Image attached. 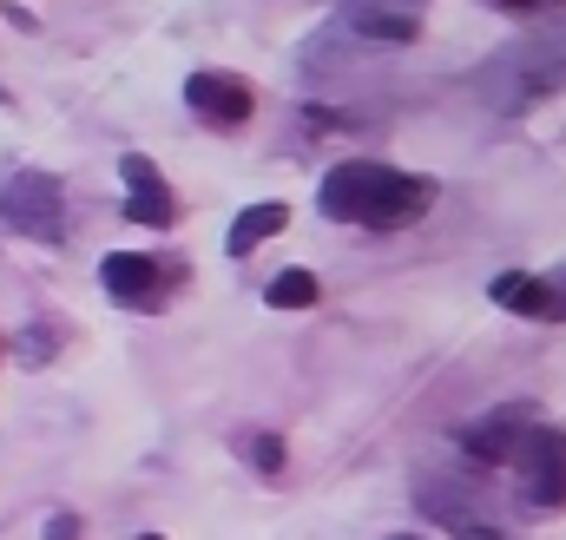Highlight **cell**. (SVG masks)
I'll list each match as a JSON object with an SVG mask.
<instances>
[{
    "instance_id": "cell-16",
    "label": "cell",
    "mask_w": 566,
    "mask_h": 540,
    "mask_svg": "<svg viewBox=\"0 0 566 540\" xmlns=\"http://www.w3.org/2000/svg\"><path fill=\"white\" fill-rule=\"evenodd\" d=\"M494 7H507V13H534V7H560V0H494Z\"/></svg>"
},
{
    "instance_id": "cell-12",
    "label": "cell",
    "mask_w": 566,
    "mask_h": 540,
    "mask_svg": "<svg viewBox=\"0 0 566 540\" xmlns=\"http://www.w3.org/2000/svg\"><path fill=\"white\" fill-rule=\"evenodd\" d=\"M251 455H258V468H264L271 481L283 475V442H277V435H258V448H251Z\"/></svg>"
},
{
    "instance_id": "cell-19",
    "label": "cell",
    "mask_w": 566,
    "mask_h": 540,
    "mask_svg": "<svg viewBox=\"0 0 566 540\" xmlns=\"http://www.w3.org/2000/svg\"><path fill=\"white\" fill-rule=\"evenodd\" d=\"M402 540H416V534H402Z\"/></svg>"
},
{
    "instance_id": "cell-11",
    "label": "cell",
    "mask_w": 566,
    "mask_h": 540,
    "mask_svg": "<svg viewBox=\"0 0 566 540\" xmlns=\"http://www.w3.org/2000/svg\"><path fill=\"white\" fill-rule=\"evenodd\" d=\"M277 310H310L316 303V277L310 270H283V277H271V290H264Z\"/></svg>"
},
{
    "instance_id": "cell-5",
    "label": "cell",
    "mask_w": 566,
    "mask_h": 540,
    "mask_svg": "<svg viewBox=\"0 0 566 540\" xmlns=\"http://www.w3.org/2000/svg\"><path fill=\"white\" fill-rule=\"evenodd\" d=\"M185 106H191L205 126H244V120L258 113V93H251V80H238V73H191V80H185Z\"/></svg>"
},
{
    "instance_id": "cell-6",
    "label": "cell",
    "mask_w": 566,
    "mask_h": 540,
    "mask_svg": "<svg viewBox=\"0 0 566 540\" xmlns=\"http://www.w3.org/2000/svg\"><path fill=\"white\" fill-rule=\"evenodd\" d=\"M343 27L376 46H409L422 33V0H343Z\"/></svg>"
},
{
    "instance_id": "cell-14",
    "label": "cell",
    "mask_w": 566,
    "mask_h": 540,
    "mask_svg": "<svg viewBox=\"0 0 566 540\" xmlns=\"http://www.w3.org/2000/svg\"><path fill=\"white\" fill-rule=\"evenodd\" d=\"M53 343H60V336H53V330L40 323V330L27 336V350H20V356H27V363H46V356H53Z\"/></svg>"
},
{
    "instance_id": "cell-3",
    "label": "cell",
    "mask_w": 566,
    "mask_h": 540,
    "mask_svg": "<svg viewBox=\"0 0 566 540\" xmlns=\"http://www.w3.org/2000/svg\"><path fill=\"white\" fill-rule=\"evenodd\" d=\"M0 225L20 231V238H33V245H60L66 238V191H60V178L13 172L0 185Z\"/></svg>"
},
{
    "instance_id": "cell-18",
    "label": "cell",
    "mask_w": 566,
    "mask_h": 540,
    "mask_svg": "<svg viewBox=\"0 0 566 540\" xmlns=\"http://www.w3.org/2000/svg\"><path fill=\"white\" fill-rule=\"evenodd\" d=\"M139 540H158V534H139Z\"/></svg>"
},
{
    "instance_id": "cell-17",
    "label": "cell",
    "mask_w": 566,
    "mask_h": 540,
    "mask_svg": "<svg viewBox=\"0 0 566 540\" xmlns=\"http://www.w3.org/2000/svg\"><path fill=\"white\" fill-rule=\"evenodd\" d=\"M0 106H7V86H0Z\"/></svg>"
},
{
    "instance_id": "cell-15",
    "label": "cell",
    "mask_w": 566,
    "mask_h": 540,
    "mask_svg": "<svg viewBox=\"0 0 566 540\" xmlns=\"http://www.w3.org/2000/svg\"><path fill=\"white\" fill-rule=\"evenodd\" d=\"M46 540H80V521H73V515H53V521H46Z\"/></svg>"
},
{
    "instance_id": "cell-13",
    "label": "cell",
    "mask_w": 566,
    "mask_h": 540,
    "mask_svg": "<svg viewBox=\"0 0 566 540\" xmlns=\"http://www.w3.org/2000/svg\"><path fill=\"white\" fill-rule=\"evenodd\" d=\"M541 290H547V303H554V323H566V264L547 270V277H541Z\"/></svg>"
},
{
    "instance_id": "cell-7",
    "label": "cell",
    "mask_w": 566,
    "mask_h": 540,
    "mask_svg": "<svg viewBox=\"0 0 566 540\" xmlns=\"http://www.w3.org/2000/svg\"><path fill=\"white\" fill-rule=\"evenodd\" d=\"M119 172H126V218H139V225H151V231H165V225H171V191H165L158 165H151L145 152H126Z\"/></svg>"
},
{
    "instance_id": "cell-1",
    "label": "cell",
    "mask_w": 566,
    "mask_h": 540,
    "mask_svg": "<svg viewBox=\"0 0 566 540\" xmlns=\"http://www.w3.org/2000/svg\"><path fill=\"white\" fill-rule=\"evenodd\" d=\"M468 86H474V100L488 113H507V120L514 113H534L554 93H566V20L547 27V33H527V40L501 46L488 66L468 73Z\"/></svg>"
},
{
    "instance_id": "cell-2",
    "label": "cell",
    "mask_w": 566,
    "mask_h": 540,
    "mask_svg": "<svg viewBox=\"0 0 566 540\" xmlns=\"http://www.w3.org/2000/svg\"><path fill=\"white\" fill-rule=\"evenodd\" d=\"M323 211L343 218V225H369V231H409L428 211V185L409 172H389V165H369V158H349L336 172H323L316 185Z\"/></svg>"
},
{
    "instance_id": "cell-4",
    "label": "cell",
    "mask_w": 566,
    "mask_h": 540,
    "mask_svg": "<svg viewBox=\"0 0 566 540\" xmlns=\"http://www.w3.org/2000/svg\"><path fill=\"white\" fill-rule=\"evenodd\" d=\"M507 468L521 475L527 508H560V501H566V435H560V428L534 422V428L521 435V448H514V461H507Z\"/></svg>"
},
{
    "instance_id": "cell-10",
    "label": "cell",
    "mask_w": 566,
    "mask_h": 540,
    "mask_svg": "<svg viewBox=\"0 0 566 540\" xmlns=\"http://www.w3.org/2000/svg\"><path fill=\"white\" fill-rule=\"evenodd\" d=\"M283 218H290V211H283L277 198H264V205H251V211H238V225H231V238H224V251H231V258H251V251H258V245H264L271 231H283Z\"/></svg>"
},
{
    "instance_id": "cell-8",
    "label": "cell",
    "mask_w": 566,
    "mask_h": 540,
    "mask_svg": "<svg viewBox=\"0 0 566 540\" xmlns=\"http://www.w3.org/2000/svg\"><path fill=\"white\" fill-rule=\"evenodd\" d=\"M527 428H534V422H527V408H501V415H481V422L468 428V455H474V461H494V468H507Z\"/></svg>"
},
{
    "instance_id": "cell-9",
    "label": "cell",
    "mask_w": 566,
    "mask_h": 540,
    "mask_svg": "<svg viewBox=\"0 0 566 540\" xmlns=\"http://www.w3.org/2000/svg\"><path fill=\"white\" fill-rule=\"evenodd\" d=\"M99 283H106V297H119V303H151V297H158V258L113 251V258L99 264Z\"/></svg>"
}]
</instances>
